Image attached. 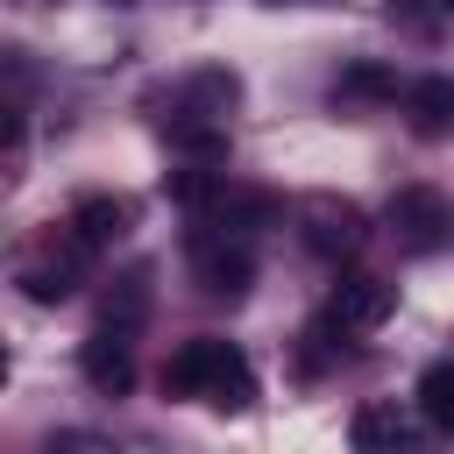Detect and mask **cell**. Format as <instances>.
Wrapping results in <instances>:
<instances>
[{
	"instance_id": "14",
	"label": "cell",
	"mask_w": 454,
	"mask_h": 454,
	"mask_svg": "<svg viewBox=\"0 0 454 454\" xmlns=\"http://www.w3.org/2000/svg\"><path fill=\"white\" fill-rule=\"evenodd\" d=\"M142 312H149V262H135V270L114 284V298H106V319H99V326H128V333H135V326H142Z\"/></svg>"
},
{
	"instance_id": "7",
	"label": "cell",
	"mask_w": 454,
	"mask_h": 454,
	"mask_svg": "<svg viewBox=\"0 0 454 454\" xmlns=\"http://www.w3.org/2000/svg\"><path fill=\"white\" fill-rule=\"evenodd\" d=\"M348 440H355V454H411L419 447V433H411V419L397 404H362Z\"/></svg>"
},
{
	"instance_id": "9",
	"label": "cell",
	"mask_w": 454,
	"mask_h": 454,
	"mask_svg": "<svg viewBox=\"0 0 454 454\" xmlns=\"http://www.w3.org/2000/svg\"><path fill=\"white\" fill-rule=\"evenodd\" d=\"M404 121H411V135H426V142L454 135V78H419V85L404 92Z\"/></svg>"
},
{
	"instance_id": "10",
	"label": "cell",
	"mask_w": 454,
	"mask_h": 454,
	"mask_svg": "<svg viewBox=\"0 0 454 454\" xmlns=\"http://www.w3.org/2000/svg\"><path fill=\"white\" fill-rule=\"evenodd\" d=\"M78 255H85V248H64V255H35V262L21 270V291H28L35 305H64V298L78 291Z\"/></svg>"
},
{
	"instance_id": "15",
	"label": "cell",
	"mask_w": 454,
	"mask_h": 454,
	"mask_svg": "<svg viewBox=\"0 0 454 454\" xmlns=\"http://www.w3.org/2000/svg\"><path fill=\"white\" fill-rule=\"evenodd\" d=\"M333 92H340V99H383V92H397V78H390L383 64H355V71H340Z\"/></svg>"
},
{
	"instance_id": "12",
	"label": "cell",
	"mask_w": 454,
	"mask_h": 454,
	"mask_svg": "<svg viewBox=\"0 0 454 454\" xmlns=\"http://www.w3.org/2000/svg\"><path fill=\"white\" fill-rule=\"evenodd\" d=\"M184 99H192L184 114L213 121V114H227V106L241 99V78H234V71H192V78H184Z\"/></svg>"
},
{
	"instance_id": "13",
	"label": "cell",
	"mask_w": 454,
	"mask_h": 454,
	"mask_svg": "<svg viewBox=\"0 0 454 454\" xmlns=\"http://www.w3.org/2000/svg\"><path fill=\"white\" fill-rule=\"evenodd\" d=\"M419 411H426L433 433L454 440V362H433V369L419 376Z\"/></svg>"
},
{
	"instance_id": "11",
	"label": "cell",
	"mask_w": 454,
	"mask_h": 454,
	"mask_svg": "<svg viewBox=\"0 0 454 454\" xmlns=\"http://www.w3.org/2000/svg\"><path fill=\"white\" fill-rule=\"evenodd\" d=\"M163 135H170V149H184L192 163H220V156H227V128H220V121L170 114V121H163Z\"/></svg>"
},
{
	"instance_id": "4",
	"label": "cell",
	"mask_w": 454,
	"mask_h": 454,
	"mask_svg": "<svg viewBox=\"0 0 454 454\" xmlns=\"http://www.w3.org/2000/svg\"><path fill=\"white\" fill-rule=\"evenodd\" d=\"M390 305H397V291H390L383 277H340V284H333V305H326V326H340V333H376V326L390 319Z\"/></svg>"
},
{
	"instance_id": "8",
	"label": "cell",
	"mask_w": 454,
	"mask_h": 454,
	"mask_svg": "<svg viewBox=\"0 0 454 454\" xmlns=\"http://www.w3.org/2000/svg\"><path fill=\"white\" fill-rule=\"evenodd\" d=\"M71 227H78V248H114V241L135 227V206H128V199L92 192V199H78V206H71Z\"/></svg>"
},
{
	"instance_id": "6",
	"label": "cell",
	"mask_w": 454,
	"mask_h": 454,
	"mask_svg": "<svg viewBox=\"0 0 454 454\" xmlns=\"http://www.w3.org/2000/svg\"><path fill=\"white\" fill-rule=\"evenodd\" d=\"M78 369H85V383L92 390H128L135 383V340H128V326H92V340L78 348Z\"/></svg>"
},
{
	"instance_id": "2",
	"label": "cell",
	"mask_w": 454,
	"mask_h": 454,
	"mask_svg": "<svg viewBox=\"0 0 454 454\" xmlns=\"http://www.w3.org/2000/svg\"><path fill=\"white\" fill-rule=\"evenodd\" d=\"M390 234H397L411 255L447 248V241H454V206H447V192H433V184H397V192H390Z\"/></svg>"
},
{
	"instance_id": "1",
	"label": "cell",
	"mask_w": 454,
	"mask_h": 454,
	"mask_svg": "<svg viewBox=\"0 0 454 454\" xmlns=\"http://www.w3.org/2000/svg\"><path fill=\"white\" fill-rule=\"evenodd\" d=\"M163 390H170V397H206V404H220V411H248V404H255V369H248V355H241L234 340L199 333V340H184V348L163 362Z\"/></svg>"
},
{
	"instance_id": "5",
	"label": "cell",
	"mask_w": 454,
	"mask_h": 454,
	"mask_svg": "<svg viewBox=\"0 0 454 454\" xmlns=\"http://www.w3.org/2000/svg\"><path fill=\"white\" fill-rule=\"evenodd\" d=\"M192 262H199V284H206L213 298H241V291H248V277H255L248 248H241V241H227L220 227L192 241Z\"/></svg>"
},
{
	"instance_id": "3",
	"label": "cell",
	"mask_w": 454,
	"mask_h": 454,
	"mask_svg": "<svg viewBox=\"0 0 454 454\" xmlns=\"http://www.w3.org/2000/svg\"><path fill=\"white\" fill-rule=\"evenodd\" d=\"M298 234H305V248H312V255L340 262V255H355V248L369 241V220H362V206H355V199L312 192V199L298 206Z\"/></svg>"
}]
</instances>
